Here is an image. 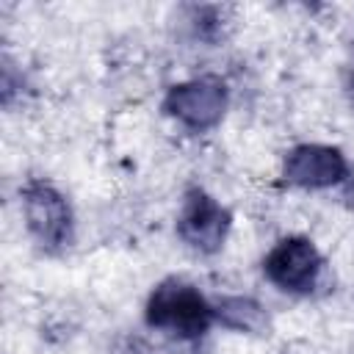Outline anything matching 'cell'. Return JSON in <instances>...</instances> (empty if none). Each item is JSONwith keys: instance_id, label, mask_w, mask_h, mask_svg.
Returning a JSON list of instances; mask_svg holds the SVG:
<instances>
[{"instance_id": "obj_1", "label": "cell", "mask_w": 354, "mask_h": 354, "mask_svg": "<svg viewBox=\"0 0 354 354\" xmlns=\"http://www.w3.org/2000/svg\"><path fill=\"white\" fill-rule=\"evenodd\" d=\"M147 324L180 340L202 337L216 321V307L188 282L166 279L147 299Z\"/></svg>"}, {"instance_id": "obj_2", "label": "cell", "mask_w": 354, "mask_h": 354, "mask_svg": "<svg viewBox=\"0 0 354 354\" xmlns=\"http://www.w3.org/2000/svg\"><path fill=\"white\" fill-rule=\"evenodd\" d=\"M19 194L30 235L44 249H64L72 241V210L64 194L44 180H30Z\"/></svg>"}, {"instance_id": "obj_3", "label": "cell", "mask_w": 354, "mask_h": 354, "mask_svg": "<svg viewBox=\"0 0 354 354\" xmlns=\"http://www.w3.org/2000/svg\"><path fill=\"white\" fill-rule=\"evenodd\" d=\"M266 277L288 293H310L324 271V257L304 235L282 238L263 260Z\"/></svg>"}, {"instance_id": "obj_4", "label": "cell", "mask_w": 354, "mask_h": 354, "mask_svg": "<svg viewBox=\"0 0 354 354\" xmlns=\"http://www.w3.org/2000/svg\"><path fill=\"white\" fill-rule=\"evenodd\" d=\"M227 86L218 77H196L169 88L163 111L188 130H207L221 122L227 111Z\"/></svg>"}, {"instance_id": "obj_5", "label": "cell", "mask_w": 354, "mask_h": 354, "mask_svg": "<svg viewBox=\"0 0 354 354\" xmlns=\"http://www.w3.org/2000/svg\"><path fill=\"white\" fill-rule=\"evenodd\" d=\"M232 216L224 205H218L207 191L191 188L183 199V210L177 218V235L196 252L213 254L224 246Z\"/></svg>"}, {"instance_id": "obj_6", "label": "cell", "mask_w": 354, "mask_h": 354, "mask_svg": "<svg viewBox=\"0 0 354 354\" xmlns=\"http://www.w3.org/2000/svg\"><path fill=\"white\" fill-rule=\"evenodd\" d=\"M348 177V163L337 147L299 144L285 155L282 180L296 188H329Z\"/></svg>"}, {"instance_id": "obj_7", "label": "cell", "mask_w": 354, "mask_h": 354, "mask_svg": "<svg viewBox=\"0 0 354 354\" xmlns=\"http://www.w3.org/2000/svg\"><path fill=\"white\" fill-rule=\"evenodd\" d=\"M216 318L224 321L232 329H257L260 321H263L260 307L249 299H224L216 307Z\"/></svg>"}]
</instances>
